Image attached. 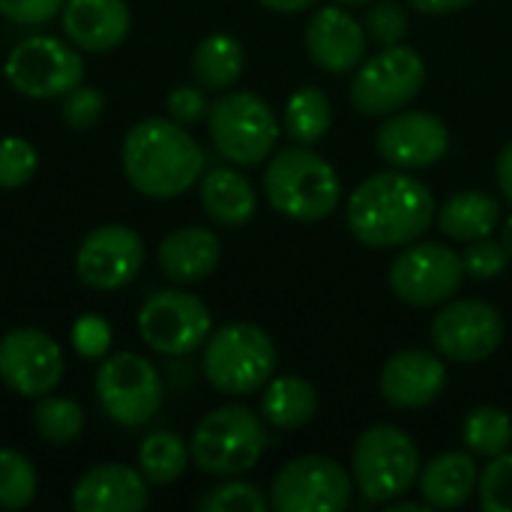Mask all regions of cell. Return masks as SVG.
Masks as SVG:
<instances>
[{
  "mask_svg": "<svg viewBox=\"0 0 512 512\" xmlns=\"http://www.w3.org/2000/svg\"><path fill=\"white\" fill-rule=\"evenodd\" d=\"M141 264L144 240L129 225H99L75 252V273L93 291H117L129 285Z\"/></svg>",
  "mask_w": 512,
  "mask_h": 512,
  "instance_id": "16",
  "label": "cell"
},
{
  "mask_svg": "<svg viewBox=\"0 0 512 512\" xmlns=\"http://www.w3.org/2000/svg\"><path fill=\"white\" fill-rule=\"evenodd\" d=\"M369 45L366 27L342 6L318 9L306 24V51L315 66L342 75L363 63Z\"/></svg>",
  "mask_w": 512,
  "mask_h": 512,
  "instance_id": "18",
  "label": "cell"
},
{
  "mask_svg": "<svg viewBox=\"0 0 512 512\" xmlns=\"http://www.w3.org/2000/svg\"><path fill=\"white\" fill-rule=\"evenodd\" d=\"M264 192L270 207L294 222H321L342 201L336 168L303 144L288 147L270 159Z\"/></svg>",
  "mask_w": 512,
  "mask_h": 512,
  "instance_id": "3",
  "label": "cell"
},
{
  "mask_svg": "<svg viewBox=\"0 0 512 512\" xmlns=\"http://www.w3.org/2000/svg\"><path fill=\"white\" fill-rule=\"evenodd\" d=\"M168 114L180 126H195L198 120H204L210 114V105H207V99H204V93L198 87L183 84V87H174L168 93Z\"/></svg>",
  "mask_w": 512,
  "mask_h": 512,
  "instance_id": "41",
  "label": "cell"
},
{
  "mask_svg": "<svg viewBox=\"0 0 512 512\" xmlns=\"http://www.w3.org/2000/svg\"><path fill=\"white\" fill-rule=\"evenodd\" d=\"M477 462L468 453H441L420 468V492L429 507L456 510L477 492Z\"/></svg>",
  "mask_w": 512,
  "mask_h": 512,
  "instance_id": "23",
  "label": "cell"
},
{
  "mask_svg": "<svg viewBox=\"0 0 512 512\" xmlns=\"http://www.w3.org/2000/svg\"><path fill=\"white\" fill-rule=\"evenodd\" d=\"M222 258V243L210 228L189 225L159 243V267L171 282L189 285L207 279Z\"/></svg>",
  "mask_w": 512,
  "mask_h": 512,
  "instance_id": "22",
  "label": "cell"
},
{
  "mask_svg": "<svg viewBox=\"0 0 512 512\" xmlns=\"http://www.w3.org/2000/svg\"><path fill=\"white\" fill-rule=\"evenodd\" d=\"M429 504H414V501H390V512H426Z\"/></svg>",
  "mask_w": 512,
  "mask_h": 512,
  "instance_id": "45",
  "label": "cell"
},
{
  "mask_svg": "<svg viewBox=\"0 0 512 512\" xmlns=\"http://www.w3.org/2000/svg\"><path fill=\"white\" fill-rule=\"evenodd\" d=\"M105 111V96L96 90V87H72L66 96H63V105H60V117L69 129L75 132H84L90 126H96V120L102 117Z\"/></svg>",
  "mask_w": 512,
  "mask_h": 512,
  "instance_id": "38",
  "label": "cell"
},
{
  "mask_svg": "<svg viewBox=\"0 0 512 512\" xmlns=\"http://www.w3.org/2000/svg\"><path fill=\"white\" fill-rule=\"evenodd\" d=\"M348 471L327 456H303L288 462L270 489V504L279 512H342L351 504Z\"/></svg>",
  "mask_w": 512,
  "mask_h": 512,
  "instance_id": "13",
  "label": "cell"
},
{
  "mask_svg": "<svg viewBox=\"0 0 512 512\" xmlns=\"http://www.w3.org/2000/svg\"><path fill=\"white\" fill-rule=\"evenodd\" d=\"M111 324L96 315V312H87L81 315L75 324H72V333H69V342H72V351L84 360H102L108 351H111Z\"/></svg>",
  "mask_w": 512,
  "mask_h": 512,
  "instance_id": "36",
  "label": "cell"
},
{
  "mask_svg": "<svg viewBox=\"0 0 512 512\" xmlns=\"http://www.w3.org/2000/svg\"><path fill=\"white\" fill-rule=\"evenodd\" d=\"M66 0H0V15L21 27H36L60 15Z\"/></svg>",
  "mask_w": 512,
  "mask_h": 512,
  "instance_id": "40",
  "label": "cell"
},
{
  "mask_svg": "<svg viewBox=\"0 0 512 512\" xmlns=\"http://www.w3.org/2000/svg\"><path fill=\"white\" fill-rule=\"evenodd\" d=\"M123 171L141 195L168 201L201 180L204 153L180 123L147 117L123 138Z\"/></svg>",
  "mask_w": 512,
  "mask_h": 512,
  "instance_id": "2",
  "label": "cell"
},
{
  "mask_svg": "<svg viewBox=\"0 0 512 512\" xmlns=\"http://www.w3.org/2000/svg\"><path fill=\"white\" fill-rule=\"evenodd\" d=\"M96 399L111 423L135 429L159 414L165 390L156 366L147 357L117 351L96 372Z\"/></svg>",
  "mask_w": 512,
  "mask_h": 512,
  "instance_id": "8",
  "label": "cell"
},
{
  "mask_svg": "<svg viewBox=\"0 0 512 512\" xmlns=\"http://www.w3.org/2000/svg\"><path fill=\"white\" fill-rule=\"evenodd\" d=\"M501 243H504V249H507V255H510L512 261V216L504 222V231H501Z\"/></svg>",
  "mask_w": 512,
  "mask_h": 512,
  "instance_id": "46",
  "label": "cell"
},
{
  "mask_svg": "<svg viewBox=\"0 0 512 512\" xmlns=\"http://www.w3.org/2000/svg\"><path fill=\"white\" fill-rule=\"evenodd\" d=\"M498 183H501L504 198L512 201V141L501 150V156H498Z\"/></svg>",
  "mask_w": 512,
  "mask_h": 512,
  "instance_id": "43",
  "label": "cell"
},
{
  "mask_svg": "<svg viewBox=\"0 0 512 512\" xmlns=\"http://www.w3.org/2000/svg\"><path fill=\"white\" fill-rule=\"evenodd\" d=\"M258 3H264L267 9L282 12V15H294V12H303V9L315 6V0H258Z\"/></svg>",
  "mask_w": 512,
  "mask_h": 512,
  "instance_id": "44",
  "label": "cell"
},
{
  "mask_svg": "<svg viewBox=\"0 0 512 512\" xmlns=\"http://www.w3.org/2000/svg\"><path fill=\"white\" fill-rule=\"evenodd\" d=\"M318 411V393L306 378L297 375H282V378H270L261 396V417L282 432H294L303 429L306 423H312Z\"/></svg>",
  "mask_w": 512,
  "mask_h": 512,
  "instance_id": "25",
  "label": "cell"
},
{
  "mask_svg": "<svg viewBox=\"0 0 512 512\" xmlns=\"http://www.w3.org/2000/svg\"><path fill=\"white\" fill-rule=\"evenodd\" d=\"M39 168V153L24 138H0V189H21L33 180Z\"/></svg>",
  "mask_w": 512,
  "mask_h": 512,
  "instance_id": "33",
  "label": "cell"
},
{
  "mask_svg": "<svg viewBox=\"0 0 512 512\" xmlns=\"http://www.w3.org/2000/svg\"><path fill=\"white\" fill-rule=\"evenodd\" d=\"M480 507L486 512H512V453L495 456L477 480Z\"/></svg>",
  "mask_w": 512,
  "mask_h": 512,
  "instance_id": "34",
  "label": "cell"
},
{
  "mask_svg": "<svg viewBox=\"0 0 512 512\" xmlns=\"http://www.w3.org/2000/svg\"><path fill=\"white\" fill-rule=\"evenodd\" d=\"M60 18L69 42L90 54L114 51L132 27L126 0H66Z\"/></svg>",
  "mask_w": 512,
  "mask_h": 512,
  "instance_id": "20",
  "label": "cell"
},
{
  "mask_svg": "<svg viewBox=\"0 0 512 512\" xmlns=\"http://www.w3.org/2000/svg\"><path fill=\"white\" fill-rule=\"evenodd\" d=\"M63 366V348L36 327H21L0 339V381L18 396H48L60 384Z\"/></svg>",
  "mask_w": 512,
  "mask_h": 512,
  "instance_id": "15",
  "label": "cell"
},
{
  "mask_svg": "<svg viewBox=\"0 0 512 512\" xmlns=\"http://www.w3.org/2000/svg\"><path fill=\"white\" fill-rule=\"evenodd\" d=\"M462 438H465V447H468L474 456L495 459V456H501V453L510 450L512 417L504 408L480 405V408H474V411L465 417Z\"/></svg>",
  "mask_w": 512,
  "mask_h": 512,
  "instance_id": "30",
  "label": "cell"
},
{
  "mask_svg": "<svg viewBox=\"0 0 512 512\" xmlns=\"http://www.w3.org/2000/svg\"><path fill=\"white\" fill-rule=\"evenodd\" d=\"M210 330V309L186 291H159L147 297L138 312L141 339L165 357H186L198 351L210 339Z\"/></svg>",
  "mask_w": 512,
  "mask_h": 512,
  "instance_id": "12",
  "label": "cell"
},
{
  "mask_svg": "<svg viewBox=\"0 0 512 512\" xmlns=\"http://www.w3.org/2000/svg\"><path fill=\"white\" fill-rule=\"evenodd\" d=\"M270 447L267 426L243 405H222L210 411L192 432V462L213 477H237L258 465Z\"/></svg>",
  "mask_w": 512,
  "mask_h": 512,
  "instance_id": "5",
  "label": "cell"
},
{
  "mask_svg": "<svg viewBox=\"0 0 512 512\" xmlns=\"http://www.w3.org/2000/svg\"><path fill=\"white\" fill-rule=\"evenodd\" d=\"M426 81L423 57L408 45H387L369 57L351 81V105L366 117H384L408 105Z\"/></svg>",
  "mask_w": 512,
  "mask_h": 512,
  "instance_id": "10",
  "label": "cell"
},
{
  "mask_svg": "<svg viewBox=\"0 0 512 512\" xmlns=\"http://www.w3.org/2000/svg\"><path fill=\"white\" fill-rule=\"evenodd\" d=\"M417 12H423V15H450V12H459V9H465L468 3H474V0H408Z\"/></svg>",
  "mask_w": 512,
  "mask_h": 512,
  "instance_id": "42",
  "label": "cell"
},
{
  "mask_svg": "<svg viewBox=\"0 0 512 512\" xmlns=\"http://www.w3.org/2000/svg\"><path fill=\"white\" fill-rule=\"evenodd\" d=\"M201 207L216 225L240 228L255 216L258 198L252 183L240 171L213 168L201 177Z\"/></svg>",
  "mask_w": 512,
  "mask_h": 512,
  "instance_id": "24",
  "label": "cell"
},
{
  "mask_svg": "<svg viewBox=\"0 0 512 512\" xmlns=\"http://www.w3.org/2000/svg\"><path fill=\"white\" fill-rule=\"evenodd\" d=\"M336 3H342V6H369L372 0H336Z\"/></svg>",
  "mask_w": 512,
  "mask_h": 512,
  "instance_id": "47",
  "label": "cell"
},
{
  "mask_svg": "<svg viewBox=\"0 0 512 512\" xmlns=\"http://www.w3.org/2000/svg\"><path fill=\"white\" fill-rule=\"evenodd\" d=\"M504 342V318L483 300H447L432 321V345L453 363H483Z\"/></svg>",
  "mask_w": 512,
  "mask_h": 512,
  "instance_id": "14",
  "label": "cell"
},
{
  "mask_svg": "<svg viewBox=\"0 0 512 512\" xmlns=\"http://www.w3.org/2000/svg\"><path fill=\"white\" fill-rule=\"evenodd\" d=\"M39 489L36 468L18 450H0V507L3 510H24L33 504Z\"/></svg>",
  "mask_w": 512,
  "mask_h": 512,
  "instance_id": "32",
  "label": "cell"
},
{
  "mask_svg": "<svg viewBox=\"0 0 512 512\" xmlns=\"http://www.w3.org/2000/svg\"><path fill=\"white\" fill-rule=\"evenodd\" d=\"M189 447L174 432H153L138 447V471L150 486H168L183 477L189 468Z\"/></svg>",
  "mask_w": 512,
  "mask_h": 512,
  "instance_id": "28",
  "label": "cell"
},
{
  "mask_svg": "<svg viewBox=\"0 0 512 512\" xmlns=\"http://www.w3.org/2000/svg\"><path fill=\"white\" fill-rule=\"evenodd\" d=\"M246 66V51L231 33H210L198 42L192 54V72L204 87L225 90L231 87Z\"/></svg>",
  "mask_w": 512,
  "mask_h": 512,
  "instance_id": "27",
  "label": "cell"
},
{
  "mask_svg": "<svg viewBox=\"0 0 512 512\" xmlns=\"http://www.w3.org/2000/svg\"><path fill=\"white\" fill-rule=\"evenodd\" d=\"M375 147L381 159L396 168H429L444 159L450 147V129L438 114L399 111L378 129Z\"/></svg>",
  "mask_w": 512,
  "mask_h": 512,
  "instance_id": "17",
  "label": "cell"
},
{
  "mask_svg": "<svg viewBox=\"0 0 512 512\" xmlns=\"http://www.w3.org/2000/svg\"><path fill=\"white\" fill-rule=\"evenodd\" d=\"M462 261H465V273H468V276L486 282V279H498V276L507 270L510 255H507L504 243H495V240L483 237V240H474V243L468 246V252H465Z\"/></svg>",
  "mask_w": 512,
  "mask_h": 512,
  "instance_id": "39",
  "label": "cell"
},
{
  "mask_svg": "<svg viewBox=\"0 0 512 512\" xmlns=\"http://www.w3.org/2000/svg\"><path fill=\"white\" fill-rule=\"evenodd\" d=\"M33 423H36V432L42 441H48L54 447H66V444L78 441V435L84 432V411L72 399L42 396L33 411Z\"/></svg>",
  "mask_w": 512,
  "mask_h": 512,
  "instance_id": "31",
  "label": "cell"
},
{
  "mask_svg": "<svg viewBox=\"0 0 512 512\" xmlns=\"http://www.w3.org/2000/svg\"><path fill=\"white\" fill-rule=\"evenodd\" d=\"M276 345L267 330L249 321L228 324L204 342V378L225 396H249L267 387L276 369Z\"/></svg>",
  "mask_w": 512,
  "mask_h": 512,
  "instance_id": "4",
  "label": "cell"
},
{
  "mask_svg": "<svg viewBox=\"0 0 512 512\" xmlns=\"http://www.w3.org/2000/svg\"><path fill=\"white\" fill-rule=\"evenodd\" d=\"M447 387V369L441 357L423 348H405L393 354L381 372V396L396 408H426Z\"/></svg>",
  "mask_w": 512,
  "mask_h": 512,
  "instance_id": "19",
  "label": "cell"
},
{
  "mask_svg": "<svg viewBox=\"0 0 512 512\" xmlns=\"http://www.w3.org/2000/svg\"><path fill=\"white\" fill-rule=\"evenodd\" d=\"M150 492L138 468L96 465L72 489V507L78 512H138L147 507Z\"/></svg>",
  "mask_w": 512,
  "mask_h": 512,
  "instance_id": "21",
  "label": "cell"
},
{
  "mask_svg": "<svg viewBox=\"0 0 512 512\" xmlns=\"http://www.w3.org/2000/svg\"><path fill=\"white\" fill-rule=\"evenodd\" d=\"M351 471L369 504H390L417 483L420 450L408 432L396 426H372L354 444Z\"/></svg>",
  "mask_w": 512,
  "mask_h": 512,
  "instance_id": "6",
  "label": "cell"
},
{
  "mask_svg": "<svg viewBox=\"0 0 512 512\" xmlns=\"http://www.w3.org/2000/svg\"><path fill=\"white\" fill-rule=\"evenodd\" d=\"M267 507L270 501L261 495V489L252 483H240V480L222 483L198 501V510L204 512H264Z\"/></svg>",
  "mask_w": 512,
  "mask_h": 512,
  "instance_id": "35",
  "label": "cell"
},
{
  "mask_svg": "<svg viewBox=\"0 0 512 512\" xmlns=\"http://www.w3.org/2000/svg\"><path fill=\"white\" fill-rule=\"evenodd\" d=\"M330 123H333L330 99L318 87H300L285 105V132L291 141L303 147L321 141L330 132Z\"/></svg>",
  "mask_w": 512,
  "mask_h": 512,
  "instance_id": "29",
  "label": "cell"
},
{
  "mask_svg": "<svg viewBox=\"0 0 512 512\" xmlns=\"http://www.w3.org/2000/svg\"><path fill=\"white\" fill-rule=\"evenodd\" d=\"M207 120L216 150L237 165L264 162L279 141V123L273 108L252 90L222 96L210 105Z\"/></svg>",
  "mask_w": 512,
  "mask_h": 512,
  "instance_id": "7",
  "label": "cell"
},
{
  "mask_svg": "<svg viewBox=\"0 0 512 512\" xmlns=\"http://www.w3.org/2000/svg\"><path fill=\"white\" fill-rule=\"evenodd\" d=\"M465 282V261L441 243H408L390 264L393 294L417 309L441 306L459 294Z\"/></svg>",
  "mask_w": 512,
  "mask_h": 512,
  "instance_id": "11",
  "label": "cell"
},
{
  "mask_svg": "<svg viewBox=\"0 0 512 512\" xmlns=\"http://www.w3.org/2000/svg\"><path fill=\"white\" fill-rule=\"evenodd\" d=\"M498 222H501V204L492 195L477 192V189L453 195L438 213L441 231L450 240H462V243L489 237Z\"/></svg>",
  "mask_w": 512,
  "mask_h": 512,
  "instance_id": "26",
  "label": "cell"
},
{
  "mask_svg": "<svg viewBox=\"0 0 512 512\" xmlns=\"http://www.w3.org/2000/svg\"><path fill=\"white\" fill-rule=\"evenodd\" d=\"M408 24H411L408 21V12L399 3H393V0L375 3L366 12V21H363L369 39L378 42V45H384V48L387 45H399L405 39V33H408Z\"/></svg>",
  "mask_w": 512,
  "mask_h": 512,
  "instance_id": "37",
  "label": "cell"
},
{
  "mask_svg": "<svg viewBox=\"0 0 512 512\" xmlns=\"http://www.w3.org/2000/svg\"><path fill=\"white\" fill-rule=\"evenodd\" d=\"M6 81L27 99H63L84 78V57L54 36L21 39L6 63Z\"/></svg>",
  "mask_w": 512,
  "mask_h": 512,
  "instance_id": "9",
  "label": "cell"
},
{
  "mask_svg": "<svg viewBox=\"0 0 512 512\" xmlns=\"http://www.w3.org/2000/svg\"><path fill=\"white\" fill-rule=\"evenodd\" d=\"M435 222V198L426 183L402 171L363 180L348 198V228L372 249L408 246Z\"/></svg>",
  "mask_w": 512,
  "mask_h": 512,
  "instance_id": "1",
  "label": "cell"
}]
</instances>
